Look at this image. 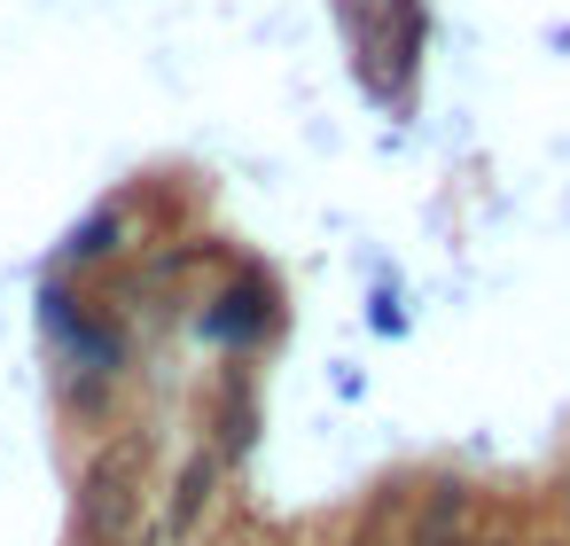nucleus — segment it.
Returning a JSON list of instances; mask_svg holds the SVG:
<instances>
[{
  "mask_svg": "<svg viewBox=\"0 0 570 546\" xmlns=\"http://www.w3.org/2000/svg\"><path fill=\"white\" fill-rule=\"evenodd\" d=\"M141 515V445H110L87 484H79V538L87 546H118Z\"/></svg>",
  "mask_w": 570,
  "mask_h": 546,
  "instance_id": "f257e3e1",
  "label": "nucleus"
},
{
  "mask_svg": "<svg viewBox=\"0 0 570 546\" xmlns=\"http://www.w3.org/2000/svg\"><path fill=\"white\" fill-rule=\"evenodd\" d=\"M461 515H469V492L461 484H438L430 507L414 515V546H461Z\"/></svg>",
  "mask_w": 570,
  "mask_h": 546,
  "instance_id": "f03ea898",
  "label": "nucleus"
},
{
  "mask_svg": "<svg viewBox=\"0 0 570 546\" xmlns=\"http://www.w3.org/2000/svg\"><path fill=\"white\" fill-rule=\"evenodd\" d=\"M212 499V460H196L188 476H180V507H173V530H188L196 523V507Z\"/></svg>",
  "mask_w": 570,
  "mask_h": 546,
  "instance_id": "7ed1b4c3",
  "label": "nucleus"
},
{
  "mask_svg": "<svg viewBox=\"0 0 570 546\" xmlns=\"http://www.w3.org/2000/svg\"><path fill=\"white\" fill-rule=\"evenodd\" d=\"M484 546H508V538H484Z\"/></svg>",
  "mask_w": 570,
  "mask_h": 546,
  "instance_id": "20e7f679",
  "label": "nucleus"
},
{
  "mask_svg": "<svg viewBox=\"0 0 570 546\" xmlns=\"http://www.w3.org/2000/svg\"><path fill=\"white\" fill-rule=\"evenodd\" d=\"M360 546H375V538H360Z\"/></svg>",
  "mask_w": 570,
  "mask_h": 546,
  "instance_id": "39448f33",
  "label": "nucleus"
}]
</instances>
